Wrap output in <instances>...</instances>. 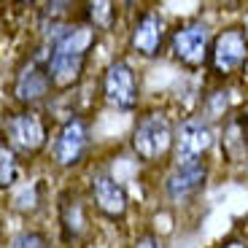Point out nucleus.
<instances>
[{
    "label": "nucleus",
    "instance_id": "1",
    "mask_svg": "<svg viewBox=\"0 0 248 248\" xmlns=\"http://www.w3.org/2000/svg\"><path fill=\"white\" fill-rule=\"evenodd\" d=\"M97 38H100L97 30H92L84 22H76L51 44L46 70H49L54 92H60V94L73 92L84 81L89 57H92L94 46H97Z\"/></svg>",
    "mask_w": 248,
    "mask_h": 248
},
{
    "label": "nucleus",
    "instance_id": "2",
    "mask_svg": "<svg viewBox=\"0 0 248 248\" xmlns=\"http://www.w3.org/2000/svg\"><path fill=\"white\" fill-rule=\"evenodd\" d=\"M130 151L140 165H165L175 154V124L165 108L138 113L130 132Z\"/></svg>",
    "mask_w": 248,
    "mask_h": 248
},
{
    "label": "nucleus",
    "instance_id": "3",
    "mask_svg": "<svg viewBox=\"0 0 248 248\" xmlns=\"http://www.w3.org/2000/svg\"><path fill=\"white\" fill-rule=\"evenodd\" d=\"M3 143L25 162H32L49 146V122L38 108H11L3 113Z\"/></svg>",
    "mask_w": 248,
    "mask_h": 248
},
{
    "label": "nucleus",
    "instance_id": "4",
    "mask_svg": "<svg viewBox=\"0 0 248 248\" xmlns=\"http://www.w3.org/2000/svg\"><path fill=\"white\" fill-rule=\"evenodd\" d=\"M49 51H51V46L38 41L35 51H30V54L16 65L14 81H11V100H14L16 108H38V111H41V106L49 103L51 92H54L49 70H46Z\"/></svg>",
    "mask_w": 248,
    "mask_h": 248
},
{
    "label": "nucleus",
    "instance_id": "5",
    "mask_svg": "<svg viewBox=\"0 0 248 248\" xmlns=\"http://www.w3.org/2000/svg\"><path fill=\"white\" fill-rule=\"evenodd\" d=\"M213 38H216V32L211 30L208 22H202V19H184L175 27H170L168 51L181 68H186L189 73H200L202 68L208 70Z\"/></svg>",
    "mask_w": 248,
    "mask_h": 248
},
{
    "label": "nucleus",
    "instance_id": "6",
    "mask_svg": "<svg viewBox=\"0 0 248 248\" xmlns=\"http://www.w3.org/2000/svg\"><path fill=\"white\" fill-rule=\"evenodd\" d=\"M248 68V27L224 25L213 38L208 73L216 84H230Z\"/></svg>",
    "mask_w": 248,
    "mask_h": 248
},
{
    "label": "nucleus",
    "instance_id": "7",
    "mask_svg": "<svg viewBox=\"0 0 248 248\" xmlns=\"http://www.w3.org/2000/svg\"><path fill=\"white\" fill-rule=\"evenodd\" d=\"M100 97L119 113H132L140 106V76L130 60L116 57L100 73Z\"/></svg>",
    "mask_w": 248,
    "mask_h": 248
},
{
    "label": "nucleus",
    "instance_id": "8",
    "mask_svg": "<svg viewBox=\"0 0 248 248\" xmlns=\"http://www.w3.org/2000/svg\"><path fill=\"white\" fill-rule=\"evenodd\" d=\"M92 151V124L84 113L65 119L51 140V165L57 170H78Z\"/></svg>",
    "mask_w": 248,
    "mask_h": 248
},
{
    "label": "nucleus",
    "instance_id": "9",
    "mask_svg": "<svg viewBox=\"0 0 248 248\" xmlns=\"http://www.w3.org/2000/svg\"><path fill=\"white\" fill-rule=\"evenodd\" d=\"M87 197L89 205L100 216L111 224H122L130 213V194L124 189V184L103 165H94L87 170Z\"/></svg>",
    "mask_w": 248,
    "mask_h": 248
},
{
    "label": "nucleus",
    "instance_id": "10",
    "mask_svg": "<svg viewBox=\"0 0 248 248\" xmlns=\"http://www.w3.org/2000/svg\"><path fill=\"white\" fill-rule=\"evenodd\" d=\"M168 41L170 27L159 8H143L135 14L130 30H127V46L132 54L143 57V60H156L168 49Z\"/></svg>",
    "mask_w": 248,
    "mask_h": 248
},
{
    "label": "nucleus",
    "instance_id": "11",
    "mask_svg": "<svg viewBox=\"0 0 248 248\" xmlns=\"http://www.w3.org/2000/svg\"><path fill=\"white\" fill-rule=\"evenodd\" d=\"M208 159L200 162H170L168 173L162 178V194L170 205L181 208V205H189L200 197V192L208 184Z\"/></svg>",
    "mask_w": 248,
    "mask_h": 248
},
{
    "label": "nucleus",
    "instance_id": "12",
    "mask_svg": "<svg viewBox=\"0 0 248 248\" xmlns=\"http://www.w3.org/2000/svg\"><path fill=\"white\" fill-rule=\"evenodd\" d=\"M218 135L202 113H192L184 116L175 124V154L173 162H200L211 154V149L216 146Z\"/></svg>",
    "mask_w": 248,
    "mask_h": 248
},
{
    "label": "nucleus",
    "instance_id": "13",
    "mask_svg": "<svg viewBox=\"0 0 248 248\" xmlns=\"http://www.w3.org/2000/svg\"><path fill=\"white\" fill-rule=\"evenodd\" d=\"M89 208H92L89 197L73 186L57 194V224H60V237L65 246H78L92 232Z\"/></svg>",
    "mask_w": 248,
    "mask_h": 248
},
{
    "label": "nucleus",
    "instance_id": "14",
    "mask_svg": "<svg viewBox=\"0 0 248 248\" xmlns=\"http://www.w3.org/2000/svg\"><path fill=\"white\" fill-rule=\"evenodd\" d=\"M218 143H221V156L230 162V165H240V162H248V143H246V130H243L240 111L232 113V116L221 124Z\"/></svg>",
    "mask_w": 248,
    "mask_h": 248
},
{
    "label": "nucleus",
    "instance_id": "15",
    "mask_svg": "<svg viewBox=\"0 0 248 248\" xmlns=\"http://www.w3.org/2000/svg\"><path fill=\"white\" fill-rule=\"evenodd\" d=\"M81 22L97 32H111V30H116V22H119V6L111 3V0L81 3Z\"/></svg>",
    "mask_w": 248,
    "mask_h": 248
},
{
    "label": "nucleus",
    "instance_id": "16",
    "mask_svg": "<svg viewBox=\"0 0 248 248\" xmlns=\"http://www.w3.org/2000/svg\"><path fill=\"white\" fill-rule=\"evenodd\" d=\"M11 208L22 216H35L44 208V184L41 181H25L11 189Z\"/></svg>",
    "mask_w": 248,
    "mask_h": 248
},
{
    "label": "nucleus",
    "instance_id": "17",
    "mask_svg": "<svg viewBox=\"0 0 248 248\" xmlns=\"http://www.w3.org/2000/svg\"><path fill=\"white\" fill-rule=\"evenodd\" d=\"M19 181V156L8 149L6 143H0V189L11 192Z\"/></svg>",
    "mask_w": 248,
    "mask_h": 248
},
{
    "label": "nucleus",
    "instance_id": "18",
    "mask_svg": "<svg viewBox=\"0 0 248 248\" xmlns=\"http://www.w3.org/2000/svg\"><path fill=\"white\" fill-rule=\"evenodd\" d=\"M8 248H54V246H51V237L46 232L27 227V230L14 232L11 240H8Z\"/></svg>",
    "mask_w": 248,
    "mask_h": 248
},
{
    "label": "nucleus",
    "instance_id": "19",
    "mask_svg": "<svg viewBox=\"0 0 248 248\" xmlns=\"http://www.w3.org/2000/svg\"><path fill=\"white\" fill-rule=\"evenodd\" d=\"M130 248H162V243L151 230H143V232H138V235L132 237Z\"/></svg>",
    "mask_w": 248,
    "mask_h": 248
},
{
    "label": "nucleus",
    "instance_id": "20",
    "mask_svg": "<svg viewBox=\"0 0 248 248\" xmlns=\"http://www.w3.org/2000/svg\"><path fill=\"white\" fill-rule=\"evenodd\" d=\"M216 248H248V240L243 235H227Z\"/></svg>",
    "mask_w": 248,
    "mask_h": 248
},
{
    "label": "nucleus",
    "instance_id": "21",
    "mask_svg": "<svg viewBox=\"0 0 248 248\" xmlns=\"http://www.w3.org/2000/svg\"><path fill=\"white\" fill-rule=\"evenodd\" d=\"M240 119H243V130H246V143H248V106L240 111Z\"/></svg>",
    "mask_w": 248,
    "mask_h": 248
},
{
    "label": "nucleus",
    "instance_id": "22",
    "mask_svg": "<svg viewBox=\"0 0 248 248\" xmlns=\"http://www.w3.org/2000/svg\"><path fill=\"white\" fill-rule=\"evenodd\" d=\"M246 81H248V68H246Z\"/></svg>",
    "mask_w": 248,
    "mask_h": 248
}]
</instances>
